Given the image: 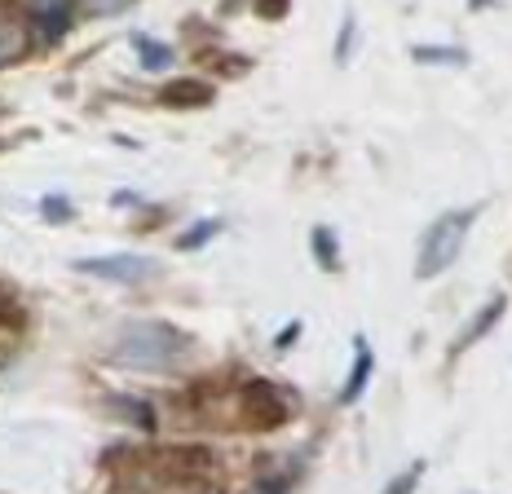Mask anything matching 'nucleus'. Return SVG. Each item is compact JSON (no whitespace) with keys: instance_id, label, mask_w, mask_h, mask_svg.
<instances>
[{"instance_id":"11","label":"nucleus","mask_w":512,"mask_h":494,"mask_svg":"<svg viewBox=\"0 0 512 494\" xmlns=\"http://www.w3.org/2000/svg\"><path fill=\"white\" fill-rule=\"evenodd\" d=\"M212 234H221V221H199L195 230H186L181 234V247H186V252H195V247H204Z\"/></svg>"},{"instance_id":"14","label":"nucleus","mask_w":512,"mask_h":494,"mask_svg":"<svg viewBox=\"0 0 512 494\" xmlns=\"http://www.w3.org/2000/svg\"><path fill=\"white\" fill-rule=\"evenodd\" d=\"M415 62H464L460 49H415Z\"/></svg>"},{"instance_id":"18","label":"nucleus","mask_w":512,"mask_h":494,"mask_svg":"<svg viewBox=\"0 0 512 494\" xmlns=\"http://www.w3.org/2000/svg\"><path fill=\"white\" fill-rule=\"evenodd\" d=\"M296 336H301V327H287V331H279V349L287 345V340H296Z\"/></svg>"},{"instance_id":"13","label":"nucleus","mask_w":512,"mask_h":494,"mask_svg":"<svg viewBox=\"0 0 512 494\" xmlns=\"http://www.w3.org/2000/svg\"><path fill=\"white\" fill-rule=\"evenodd\" d=\"M128 5H133V0H84V9H89V14H98V18H106V14H124Z\"/></svg>"},{"instance_id":"9","label":"nucleus","mask_w":512,"mask_h":494,"mask_svg":"<svg viewBox=\"0 0 512 494\" xmlns=\"http://www.w3.org/2000/svg\"><path fill=\"white\" fill-rule=\"evenodd\" d=\"M420 477H424V459H415V464L402 472V477H393L389 486H384V494H411L415 486H420Z\"/></svg>"},{"instance_id":"8","label":"nucleus","mask_w":512,"mask_h":494,"mask_svg":"<svg viewBox=\"0 0 512 494\" xmlns=\"http://www.w3.org/2000/svg\"><path fill=\"white\" fill-rule=\"evenodd\" d=\"M181 98H186V102H208L212 89H208V84H168V89H164V102H181Z\"/></svg>"},{"instance_id":"6","label":"nucleus","mask_w":512,"mask_h":494,"mask_svg":"<svg viewBox=\"0 0 512 494\" xmlns=\"http://www.w3.org/2000/svg\"><path fill=\"white\" fill-rule=\"evenodd\" d=\"M133 49H137V58H142V67H146V71H168V67H173V49L159 45V40L133 36Z\"/></svg>"},{"instance_id":"1","label":"nucleus","mask_w":512,"mask_h":494,"mask_svg":"<svg viewBox=\"0 0 512 494\" xmlns=\"http://www.w3.org/2000/svg\"><path fill=\"white\" fill-rule=\"evenodd\" d=\"M186 349H190V340L181 336L177 327H168V322H128L120 336H115L111 358L120 362V367L164 375L186 362Z\"/></svg>"},{"instance_id":"2","label":"nucleus","mask_w":512,"mask_h":494,"mask_svg":"<svg viewBox=\"0 0 512 494\" xmlns=\"http://www.w3.org/2000/svg\"><path fill=\"white\" fill-rule=\"evenodd\" d=\"M473 221H477V208L442 212V217L429 225L424 243H420V261H415V274H420V278H433V274L451 270V265L460 261L464 239H468V230H473Z\"/></svg>"},{"instance_id":"7","label":"nucleus","mask_w":512,"mask_h":494,"mask_svg":"<svg viewBox=\"0 0 512 494\" xmlns=\"http://www.w3.org/2000/svg\"><path fill=\"white\" fill-rule=\"evenodd\" d=\"M499 314H504V300H499V296H495V300H490V305L482 309V314H477V322H473V327H468V336L460 340V345H473V340H482V336H486V331H490V327H495V318H499Z\"/></svg>"},{"instance_id":"15","label":"nucleus","mask_w":512,"mask_h":494,"mask_svg":"<svg viewBox=\"0 0 512 494\" xmlns=\"http://www.w3.org/2000/svg\"><path fill=\"white\" fill-rule=\"evenodd\" d=\"M49 221H67V199H45Z\"/></svg>"},{"instance_id":"4","label":"nucleus","mask_w":512,"mask_h":494,"mask_svg":"<svg viewBox=\"0 0 512 494\" xmlns=\"http://www.w3.org/2000/svg\"><path fill=\"white\" fill-rule=\"evenodd\" d=\"M371 367H376V353H371L367 340H354V367H349V380H345V389H340V406H354L362 389H367V380H371Z\"/></svg>"},{"instance_id":"17","label":"nucleus","mask_w":512,"mask_h":494,"mask_svg":"<svg viewBox=\"0 0 512 494\" xmlns=\"http://www.w3.org/2000/svg\"><path fill=\"white\" fill-rule=\"evenodd\" d=\"M349 40H354V23H345V31H340V49H336L340 62H345V53H349Z\"/></svg>"},{"instance_id":"12","label":"nucleus","mask_w":512,"mask_h":494,"mask_svg":"<svg viewBox=\"0 0 512 494\" xmlns=\"http://www.w3.org/2000/svg\"><path fill=\"white\" fill-rule=\"evenodd\" d=\"M115 411H124L128 420H133L137 428H151L155 424V415L146 411V406H137V402H128V397H120V402H115Z\"/></svg>"},{"instance_id":"10","label":"nucleus","mask_w":512,"mask_h":494,"mask_svg":"<svg viewBox=\"0 0 512 494\" xmlns=\"http://www.w3.org/2000/svg\"><path fill=\"white\" fill-rule=\"evenodd\" d=\"M314 256H318V261H323V265H332V270H336V234L332 230H323V225H318V230H314Z\"/></svg>"},{"instance_id":"16","label":"nucleus","mask_w":512,"mask_h":494,"mask_svg":"<svg viewBox=\"0 0 512 494\" xmlns=\"http://www.w3.org/2000/svg\"><path fill=\"white\" fill-rule=\"evenodd\" d=\"M36 14H49V9H71V0H31Z\"/></svg>"},{"instance_id":"5","label":"nucleus","mask_w":512,"mask_h":494,"mask_svg":"<svg viewBox=\"0 0 512 494\" xmlns=\"http://www.w3.org/2000/svg\"><path fill=\"white\" fill-rule=\"evenodd\" d=\"M27 53V27L14 23V18H0V67Z\"/></svg>"},{"instance_id":"3","label":"nucleus","mask_w":512,"mask_h":494,"mask_svg":"<svg viewBox=\"0 0 512 494\" xmlns=\"http://www.w3.org/2000/svg\"><path fill=\"white\" fill-rule=\"evenodd\" d=\"M80 274H93V278H106V283H146L159 265L151 261V256H133V252H115V256H84V261H76Z\"/></svg>"}]
</instances>
